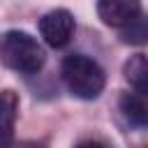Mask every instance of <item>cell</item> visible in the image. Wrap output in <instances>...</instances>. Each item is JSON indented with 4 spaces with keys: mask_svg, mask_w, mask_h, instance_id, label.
Returning <instances> with one entry per match:
<instances>
[{
    "mask_svg": "<svg viewBox=\"0 0 148 148\" xmlns=\"http://www.w3.org/2000/svg\"><path fill=\"white\" fill-rule=\"evenodd\" d=\"M0 60L5 67L14 69V72L37 74L46 62V53L30 32L5 30V32H0Z\"/></svg>",
    "mask_w": 148,
    "mask_h": 148,
    "instance_id": "1",
    "label": "cell"
},
{
    "mask_svg": "<svg viewBox=\"0 0 148 148\" xmlns=\"http://www.w3.org/2000/svg\"><path fill=\"white\" fill-rule=\"evenodd\" d=\"M60 74H62V81L69 88V92L81 99L99 97L106 86V74L99 67V62L83 53L67 56L60 65Z\"/></svg>",
    "mask_w": 148,
    "mask_h": 148,
    "instance_id": "2",
    "label": "cell"
},
{
    "mask_svg": "<svg viewBox=\"0 0 148 148\" xmlns=\"http://www.w3.org/2000/svg\"><path fill=\"white\" fill-rule=\"evenodd\" d=\"M39 35L53 49H62L69 44L74 35V16L67 9H51L39 18Z\"/></svg>",
    "mask_w": 148,
    "mask_h": 148,
    "instance_id": "3",
    "label": "cell"
},
{
    "mask_svg": "<svg viewBox=\"0 0 148 148\" xmlns=\"http://www.w3.org/2000/svg\"><path fill=\"white\" fill-rule=\"evenodd\" d=\"M99 18L111 28H125L130 21H134L141 14V5L132 0H102L97 2Z\"/></svg>",
    "mask_w": 148,
    "mask_h": 148,
    "instance_id": "4",
    "label": "cell"
},
{
    "mask_svg": "<svg viewBox=\"0 0 148 148\" xmlns=\"http://www.w3.org/2000/svg\"><path fill=\"white\" fill-rule=\"evenodd\" d=\"M16 113H18V95L14 90H2L0 92V148L12 146Z\"/></svg>",
    "mask_w": 148,
    "mask_h": 148,
    "instance_id": "5",
    "label": "cell"
},
{
    "mask_svg": "<svg viewBox=\"0 0 148 148\" xmlns=\"http://www.w3.org/2000/svg\"><path fill=\"white\" fill-rule=\"evenodd\" d=\"M118 104L130 125H134L139 130H148V97H143L139 92H123Z\"/></svg>",
    "mask_w": 148,
    "mask_h": 148,
    "instance_id": "6",
    "label": "cell"
},
{
    "mask_svg": "<svg viewBox=\"0 0 148 148\" xmlns=\"http://www.w3.org/2000/svg\"><path fill=\"white\" fill-rule=\"evenodd\" d=\"M123 76L139 95L148 97V56L143 53L130 56L123 65Z\"/></svg>",
    "mask_w": 148,
    "mask_h": 148,
    "instance_id": "7",
    "label": "cell"
},
{
    "mask_svg": "<svg viewBox=\"0 0 148 148\" xmlns=\"http://www.w3.org/2000/svg\"><path fill=\"white\" fill-rule=\"evenodd\" d=\"M120 42H123V44H132V46H143V44H148V16L139 14L134 21H130V23L120 30Z\"/></svg>",
    "mask_w": 148,
    "mask_h": 148,
    "instance_id": "8",
    "label": "cell"
},
{
    "mask_svg": "<svg viewBox=\"0 0 148 148\" xmlns=\"http://www.w3.org/2000/svg\"><path fill=\"white\" fill-rule=\"evenodd\" d=\"M74 148H106V143L99 141V139H83V141H79Z\"/></svg>",
    "mask_w": 148,
    "mask_h": 148,
    "instance_id": "9",
    "label": "cell"
},
{
    "mask_svg": "<svg viewBox=\"0 0 148 148\" xmlns=\"http://www.w3.org/2000/svg\"><path fill=\"white\" fill-rule=\"evenodd\" d=\"M9 148H39L37 143H30V141H21V143H12Z\"/></svg>",
    "mask_w": 148,
    "mask_h": 148,
    "instance_id": "10",
    "label": "cell"
}]
</instances>
